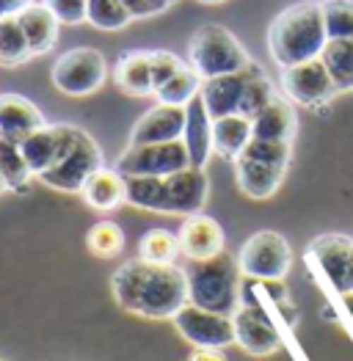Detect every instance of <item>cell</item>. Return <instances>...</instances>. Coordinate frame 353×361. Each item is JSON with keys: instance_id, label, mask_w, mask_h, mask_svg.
<instances>
[{"instance_id": "17", "label": "cell", "mask_w": 353, "mask_h": 361, "mask_svg": "<svg viewBox=\"0 0 353 361\" xmlns=\"http://www.w3.org/2000/svg\"><path fill=\"white\" fill-rule=\"evenodd\" d=\"M182 130H185V108L157 102L155 108H149L147 114L136 121L127 147L182 141Z\"/></svg>"}, {"instance_id": "38", "label": "cell", "mask_w": 353, "mask_h": 361, "mask_svg": "<svg viewBox=\"0 0 353 361\" xmlns=\"http://www.w3.org/2000/svg\"><path fill=\"white\" fill-rule=\"evenodd\" d=\"M127 8H130V14H133V20H144V17H155V14H160V11H166L169 6H174V0H121Z\"/></svg>"}, {"instance_id": "6", "label": "cell", "mask_w": 353, "mask_h": 361, "mask_svg": "<svg viewBox=\"0 0 353 361\" xmlns=\"http://www.w3.org/2000/svg\"><path fill=\"white\" fill-rule=\"evenodd\" d=\"M102 166L105 163H102V152L97 147V141L88 135L86 130L75 127L72 141H69L66 152L61 154V160L53 169H47L39 180L47 188L59 190V193H80L88 177L94 171H100Z\"/></svg>"}, {"instance_id": "29", "label": "cell", "mask_w": 353, "mask_h": 361, "mask_svg": "<svg viewBox=\"0 0 353 361\" xmlns=\"http://www.w3.org/2000/svg\"><path fill=\"white\" fill-rule=\"evenodd\" d=\"M202 91V78L193 72L191 63H185L169 83H163L160 89L155 91V99L163 105H176V108H188V102L193 97H199Z\"/></svg>"}, {"instance_id": "28", "label": "cell", "mask_w": 353, "mask_h": 361, "mask_svg": "<svg viewBox=\"0 0 353 361\" xmlns=\"http://www.w3.org/2000/svg\"><path fill=\"white\" fill-rule=\"evenodd\" d=\"M328 75L334 78L340 94L353 91V39H328L321 53Z\"/></svg>"}, {"instance_id": "35", "label": "cell", "mask_w": 353, "mask_h": 361, "mask_svg": "<svg viewBox=\"0 0 353 361\" xmlns=\"http://www.w3.org/2000/svg\"><path fill=\"white\" fill-rule=\"evenodd\" d=\"M328 39H353V0H321Z\"/></svg>"}, {"instance_id": "24", "label": "cell", "mask_w": 353, "mask_h": 361, "mask_svg": "<svg viewBox=\"0 0 353 361\" xmlns=\"http://www.w3.org/2000/svg\"><path fill=\"white\" fill-rule=\"evenodd\" d=\"M114 80H116V89L121 94H127V97H149V94H155L149 50L124 53L116 61V66H114Z\"/></svg>"}, {"instance_id": "23", "label": "cell", "mask_w": 353, "mask_h": 361, "mask_svg": "<svg viewBox=\"0 0 353 361\" xmlns=\"http://www.w3.org/2000/svg\"><path fill=\"white\" fill-rule=\"evenodd\" d=\"M83 202H86L91 210L97 212H114L121 204H127V180L119 174L116 169H100L94 171L88 182L80 190Z\"/></svg>"}, {"instance_id": "11", "label": "cell", "mask_w": 353, "mask_h": 361, "mask_svg": "<svg viewBox=\"0 0 353 361\" xmlns=\"http://www.w3.org/2000/svg\"><path fill=\"white\" fill-rule=\"evenodd\" d=\"M279 86H282L285 97H287L293 105L312 108V111L321 108V105H328V102L340 94L334 78H331L328 69H325L323 59H312V61H306V63L282 69Z\"/></svg>"}, {"instance_id": "40", "label": "cell", "mask_w": 353, "mask_h": 361, "mask_svg": "<svg viewBox=\"0 0 353 361\" xmlns=\"http://www.w3.org/2000/svg\"><path fill=\"white\" fill-rule=\"evenodd\" d=\"M188 361H227L224 356V350H213V348H196L193 353H191V359Z\"/></svg>"}, {"instance_id": "39", "label": "cell", "mask_w": 353, "mask_h": 361, "mask_svg": "<svg viewBox=\"0 0 353 361\" xmlns=\"http://www.w3.org/2000/svg\"><path fill=\"white\" fill-rule=\"evenodd\" d=\"M33 0H0V20L6 17H17L23 8H28Z\"/></svg>"}, {"instance_id": "36", "label": "cell", "mask_w": 353, "mask_h": 361, "mask_svg": "<svg viewBox=\"0 0 353 361\" xmlns=\"http://www.w3.org/2000/svg\"><path fill=\"white\" fill-rule=\"evenodd\" d=\"M149 63H152V80H155V91L160 89L163 83H169L176 72L188 63L179 56L169 53V50H149Z\"/></svg>"}, {"instance_id": "8", "label": "cell", "mask_w": 353, "mask_h": 361, "mask_svg": "<svg viewBox=\"0 0 353 361\" xmlns=\"http://www.w3.org/2000/svg\"><path fill=\"white\" fill-rule=\"evenodd\" d=\"M50 78L66 97H91L108 80V61L94 47H75L56 59Z\"/></svg>"}, {"instance_id": "27", "label": "cell", "mask_w": 353, "mask_h": 361, "mask_svg": "<svg viewBox=\"0 0 353 361\" xmlns=\"http://www.w3.org/2000/svg\"><path fill=\"white\" fill-rule=\"evenodd\" d=\"M124 180H127V204L157 215H169L166 177H124Z\"/></svg>"}, {"instance_id": "4", "label": "cell", "mask_w": 353, "mask_h": 361, "mask_svg": "<svg viewBox=\"0 0 353 361\" xmlns=\"http://www.w3.org/2000/svg\"><path fill=\"white\" fill-rule=\"evenodd\" d=\"M290 157H293V144H287V141L251 138V144L232 163L240 193L254 202H265V199L276 196V190L282 188L285 174H287Z\"/></svg>"}, {"instance_id": "19", "label": "cell", "mask_w": 353, "mask_h": 361, "mask_svg": "<svg viewBox=\"0 0 353 361\" xmlns=\"http://www.w3.org/2000/svg\"><path fill=\"white\" fill-rule=\"evenodd\" d=\"M47 121L42 111L23 94H0V135L11 141H23L33 130L44 127Z\"/></svg>"}, {"instance_id": "12", "label": "cell", "mask_w": 353, "mask_h": 361, "mask_svg": "<svg viewBox=\"0 0 353 361\" xmlns=\"http://www.w3.org/2000/svg\"><path fill=\"white\" fill-rule=\"evenodd\" d=\"M172 320H174L176 334L193 348L224 350V348L235 345V320L229 314L207 312L202 306L185 303Z\"/></svg>"}, {"instance_id": "31", "label": "cell", "mask_w": 353, "mask_h": 361, "mask_svg": "<svg viewBox=\"0 0 353 361\" xmlns=\"http://www.w3.org/2000/svg\"><path fill=\"white\" fill-rule=\"evenodd\" d=\"M33 59L28 47V39L20 28L17 17L0 20V66H23Z\"/></svg>"}, {"instance_id": "18", "label": "cell", "mask_w": 353, "mask_h": 361, "mask_svg": "<svg viewBox=\"0 0 353 361\" xmlns=\"http://www.w3.org/2000/svg\"><path fill=\"white\" fill-rule=\"evenodd\" d=\"M182 144L188 149L191 166L205 169L213 157V119L207 114L202 97H193L185 108V130H182Z\"/></svg>"}, {"instance_id": "22", "label": "cell", "mask_w": 353, "mask_h": 361, "mask_svg": "<svg viewBox=\"0 0 353 361\" xmlns=\"http://www.w3.org/2000/svg\"><path fill=\"white\" fill-rule=\"evenodd\" d=\"M254 138L260 141H287L293 144L295 133H298V119H295V108L287 97H276L270 105H265L263 111L251 119Z\"/></svg>"}, {"instance_id": "43", "label": "cell", "mask_w": 353, "mask_h": 361, "mask_svg": "<svg viewBox=\"0 0 353 361\" xmlns=\"http://www.w3.org/2000/svg\"><path fill=\"white\" fill-rule=\"evenodd\" d=\"M199 3H207V6H213V3H224V0H199Z\"/></svg>"}, {"instance_id": "26", "label": "cell", "mask_w": 353, "mask_h": 361, "mask_svg": "<svg viewBox=\"0 0 353 361\" xmlns=\"http://www.w3.org/2000/svg\"><path fill=\"white\" fill-rule=\"evenodd\" d=\"M276 97L279 94H276L273 80L268 78V72L257 61H251L249 69H246V89H243V99H240V111L237 114L246 116V119H254L265 105H270Z\"/></svg>"}, {"instance_id": "16", "label": "cell", "mask_w": 353, "mask_h": 361, "mask_svg": "<svg viewBox=\"0 0 353 361\" xmlns=\"http://www.w3.org/2000/svg\"><path fill=\"white\" fill-rule=\"evenodd\" d=\"M176 238H179V254L188 262H202V259H213L224 254V240H227L221 224L205 212L185 218Z\"/></svg>"}, {"instance_id": "14", "label": "cell", "mask_w": 353, "mask_h": 361, "mask_svg": "<svg viewBox=\"0 0 353 361\" xmlns=\"http://www.w3.org/2000/svg\"><path fill=\"white\" fill-rule=\"evenodd\" d=\"M72 133H75V124H44L20 141L23 157L33 177H42L47 169L59 163L72 141Z\"/></svg>"}, {"instance_id": "5", "label": "cell", "mask_w": 353, "mask_h": 361, "mask_svg": "<svg viewBox=\"0 0 353 361\" xmlns=\"http://www.w3.org/2000/svg\"><path fill=\"white\" fill-rule=\"evenodd\" d=\"M188 63L202 80H210V78L235 75L249 69L251 59L232 30H227L218 23H205L193 30L188 42Z\"/></svg>"}, {"instance_id": "37", "label": "cell", "mask_w": 353, "mask_h": 361, "mask_svg": "<svg viewBox=\"0 0 353 361\" xmlns=\"http://www.w3.org/2000/svg\"><path fill=\"white\" fill-rule=\"evenodd\" d=\"M61 25H80L88 17V0H42Z\"/></svg>"}, {"instance_id": "42", "label": "cell", "mask_w": 353, "mask_h": 361, "mask_svg": "<svg viewBox=\"0 0 353 361\" xmlns=\"http://www.w3.org/2000/svg\"><path fill=\"white\" fill-rule=\"evenodd\" d=\"M8 188H6V180H3V174H0V193H6Z\"/></svg>"}, {"instance_id": "1", "label": "cell", "mask_w": 353, "mask_h": 361, "mask_svg": "<svg viewBox=\"0 0 353 361\" xmlns=\"http://www.w3.org/2000/svg\"><path fill=\"white\" fill-rule=\"evenodd\" d=\"M116 303L147 320H172L188 303V273L179 265H157L141 257L127 259L111 279Z\"/></svg>"}, {"instance_id": "30", "label": "cell", "mask_w": 353, "mask_h": 361, "mask_svg": "<svg viewBox=\"0 0 353 361\" xmlns=\"http://www.w3.org/2000/svg\"><path fill=\"white\" fill-rule=\"evenodd\" d=\"M0 174H3L8 190H25L28 182L33 180L28 163L23 157V149H20V141L3 138V135H0Z\"/></svg>"}, {"instance_id": "45", "label": "cell", "mask_w": 353, "mask_h": 361, "mask_svg": "<svg viewBox=\"0 0 353 361\" xmlns=\"http://www.w3.org/2000/svg\"><path fill=\"white\" fill-rule=\"evenodd\" d=\"M174 3H176V0H174Z\"/></svg>"}, {"instance_id": "41", "label": "cell", "mask_w": 353, "mask_h": 361, "mask_svg": "<svg viewBox=\"0 0 353 361\" xmlns=\"http://www.w3.org/2000/svg\"><path fill=\"white\" fill-rule=\"evenodd\" d=\"M340 298H342V306H345L348 317L353 320V293H345V295H340Z\"/></svg>"}, {"instance_id": "7", "label": "cell", "mask_w": 353, "mask_h": 361, "mask_svg": "<svg viewBox=\"0 0 353 361\" xmlns=\"http://www.w3.org/2000/svg\"><path fill=\"white\" fill-rule=\"evenodd\" d=\"M237 268L243 279L254 281H285V276L293 268V248L279 232H254L243 243L237 254Z\"/></svg>"}, {"instance_id": "25", "label": "cell", "mask_w": 353, "mask_h": 361, "mask_svg": "<svg viewBox=\"0 0 353 361\" xmlns=\"http://www.w3.org/2000/svg\"><path fill=\"white\" fill-rule=\"evenodd\" d=\"M254 130H251V119L232 114L224 119H213V154H218L227 163H235L243 154V149L251 144Z\"/></svg>"}, {"instance_id": "34", "label": "cell", "mask_w": 353, "mask_h": 361, "mask_svg": "<svg viewBox=\"0 0 353 361\" xmlns=\"http://www.w3.org/2000/svg\"><path fill=\"white\" fill-rule=\"evenodd\" d=\"M86 23L100 30H121L133 23V14L121 0H88Z\"/></svg>"}, {"instance_id": "13", "label": "cell", "mask_w": 353, "mask_h": 361, "mask_svg": "<svg viewBox=\"0 0 353 361\" xmlns=\"http://www.w3.org/2000/svg\"><path fill=\"white\" fill-rule=\"evenodd\" d=\"M306 259L315 268H321L328 284L334 287V293L340 295L353 293V238L340 232L321 235L309 243Z\"/></svg>"}, {"instance_id": "44", "label": "cell", "mask_w": 353, "mask_h": 361, "mask_svg": "<svg viewBox=\"0 0 353 361\" xmlns=\"http://www.w3.org/2000/svg\"><path fill=\"white\" fill-rule=\"evenodd\" d=\"M0 361H6V359H0Z\"/></svg>"}, {"instance_id": "21", "label": "cell", "mask_w": 353, "mask_h": 361, "mask_svg": "<svg viewBox=\"0 0 353 361\" xmlns=\"http://www.w3.org/2000/svg\"><path fill=\"white\" fill-rule=\"evenodd\" d=\"M17 23H20V28H23L25 39H28V47L30 53H33V59L36 56H47L56 47L61 23L44 3H36L33 0L28 8H23L17 14Z\"/></svg>"}, {"instance_id": "32", "label": "cell", "mask_w": 353, "mask_h": 361, "mask_svg": "<svg viewBox=\"0 0 353 361\" xmlns=\"http://www.w3.org/2000/svg\"><path fill=\"white\" fill-rule=\"evenodd\" d=\"M86 248L88 254L100 257V259H116L124 251V232L114 221H100L88 229L86 235Z\"/></svg>"}, {"instance_id": "15", "label": "cell", "mask_w": 353, "mask_h": 361, "mask_svg": "<svg viewBox=\"0 0 353 361\" xmlns=\"http://www.w3.org/2000/svg\"><path fill=\"white\" fill-rule=\"evenodd\" d=\"M210 196V177L205 169L188 166L176 174L166 177V199H169V215H199L205 210Z\"/></svg>"}, {"instance_id": "10", "label": "cell", "mask_w": 353, "mask_h": 361, "mask_svg": "<svg viewBox=\"0 0 353 361\" xmlns=\"http://www.w3.org/2000/svg\"><path fill=\"white\" fill-rule=\"evenodd\" d=\"M191 166V157L182 141L127 147L119 154L116 169L121 177H169Z\"/></svg>"}, {"instance_id": "20", "label": "cell", "mask_w": 353, "mask_h": 361, "mask_svg": "<svg viewBox=\"0 0 353 361\" xmlns=\"http://www.w3.org/2000/svg\"><path fill=\"white\" fill-rule=\"evenodd\" d=\"M246 89V69L235 75H221V78H210L202 80V102H205L210 119H224L240 111V99Z\"/></svg>"}, {"instance_id": "9", "label": "cell", "mask_w": 353, "mask_h": 361, "mask_svg": "<svg viewBox=\"0 0 353 361\" xmlns=\"http://www.w3.org/2000/svg\"><path fill=\"white\" fill-rule=\"evenodd\" d=\"M232 320H235V345L249 356L265 359L282 348V334L260 298H251L249 293L240 290V306Z\"/></svg>"}, {"instance_id": "33", "label": "cell", "mask_w": 353, "mask_h": 361, "mask_svg": "<svg viewBox=\"0 0 353 361\" xmlns=\"http://www.w3.org/2000/svg\"><path fill=\"white\" fill-rule=\"evenodd\" d=\"M138 254L147 262L157 265H172L179 254V238L169 229H149L138 243Z\"/></svg>"}, {"instance_id": "2", "label": "cell", "mask_w": 353, "mask_h": 361, "mask_svg": "<svg viewBox=\"0 0 353 361\" xmlns=\"http://www.w3.org/2000/svg\"><path fill=\"white\" fill-rule=\"evenodd\" d=\"M328 33H325L323 3L298 0L276 14L268 28V50L279 69L298 66L312 59H321Z\"/></svg>"}, {"instance_id": "3", "label": "cell", "mask_w": 353, "mask_h": 361, "mask_svg": "<svg viewBox=\"0 0 353 361\" xmlns=\"http://www.w3.org/2000/svg\"><path fill=\"white\" fill-rule=\"evenodd\" d=\"M185 273H188V303L229 317L235 314L240 306L243 273L237 268V259H232V254L224 251L213 259L191 262Z\"/></svg>"}]
</instances>
